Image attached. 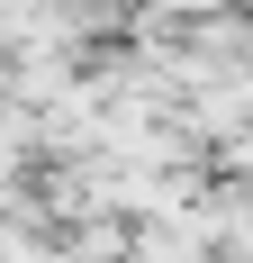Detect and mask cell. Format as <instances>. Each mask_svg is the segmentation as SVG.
Wrapping results in <instances>:
<instances>
[{"mask_svg": "<svg viewBox=\"0 0 253 263\" xmlns=\"http://www.w3.org/2000/svg\"><path fill=\"white\" fill-rule=\"evenodd\" d=\"M126 263H208V218H199V200L154 209V218H126Z\"/></svg>", "mask_w": 253, "mask_h": 263, "instance_id": "6da1fadb", "label": "cell"}, {"mask_svg": "<svg viewBox=\"0 0 253 263\" xmlns=\"http://www.w3.org/2000/svg\"><path fill=\"white\" fill-rule=\"evenodd\" d=\"M226 9H253V0H226Z\"/></svg>", "mask_w": 253, "mask_h": 263, "instance_id": "7a4b0ae2", "label": "cell"}]
</instances>
